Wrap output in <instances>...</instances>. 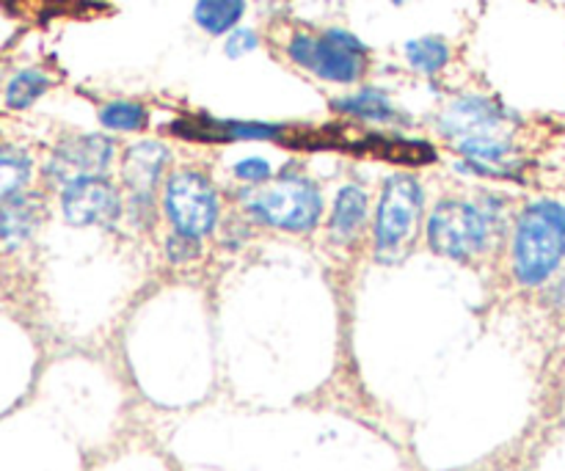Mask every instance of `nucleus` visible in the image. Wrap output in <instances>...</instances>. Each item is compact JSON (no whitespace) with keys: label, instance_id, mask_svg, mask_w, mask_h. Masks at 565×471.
Instances as JSON below:
<instances>
[{"label":"nucleus","instance_id":"obj_1","mask_svg":"<svg viewBox=\"0 0 565 471\" xmlns=\"http://www.w3.org/2000/svg\"><path fill=\"white\" fill-rule=\"evenodd\" d=\"M519 125V116L508 110L500 99L458 97L439 116V132L458 147L467 160H500L516 154L511 130Z\"/></svg>","mask_w":565,"mask_h":471},{"label":"nucleus","instance_id":"obj_2","mask_svg":"<svg viewBox=\"0 0 565 471\" xmlns=\"http://www.w3.org/2000/svg\"><path fill=\"white\" fill-rule=\"evenodd\" d=\"M565 263V204L533 202L513 229V274L519 285L541 287Z\"/></svg>","mask_w":565,"mask_h":471},{"label":"nucleus","instance_id":"obj_3","mask_svg":"<svg viewBox=\"0 0 565 471\" xmlns=\"http://www.w3.org/2000/svg\"><path fill=\"white\" fill-rule=\"evenodd\" d=\"M500 218L502 204H497V199H486L483 207L461 199H445L430 210L425 224L428 246L441 257L467 263L489 248Z\"/></svg>","mask_w":565,"mask_h":471},{"label":"nucleus","instance_id":"obj_4","mask_svg":"<svg viewBox=\"0 0 565 471\" xmlns=\"http://www.w3.org/2000/svg\"><path fill=\"white\" fill-rule=\"evenodd\" d=\"M241 202L254 221L285 232H312L323 215V196L307 176L259 182L241 193Z\"/></svg>","mask_w":565,"mask_h":471},{"label":"nucleus","instance_id":"obj_5","mask_svg":"<svg viewBox=\"0 0 565 471\" xmlns=\"http://www.w3.org/2000/svg\"><path fill=\"white\" fill-rule=\"evenodd\" d=\"M287 58L315 77L329 83H356L367 72V44L345 28H329L323 33H292L287 42Z\"/></svg>","mask_w":565,"mask_h":471},{"label":"nucleus","instance_id":"obj_6","mask_svg":"<svg viewBox=\"0 0 565 471\" xmlns=\"http://www.w3.org/2000/svg\"><path fill=\"white\" fill-rule=\"evenodd\" d=\"M423 188L414 176L395 174L386 180L381 191L379 215H375V259L386 265L401 263L408 248L417 240L419 221H423Z\"/></svg>","mask_w":565,"mask_h":471},{"label":"nucleus","instance_id":"obj_7","mask_svg":"<svg viewBox=\"0 0 565 471\" xmlns=\"http://www.w3.org/2000/svg\"><path fill=\"white\" fill-rule=\"evenodd\" d=\"M163 210L174 232L188 237H207L218 224V193L213 182L191 169L174 171L163 188Z\"/></svg>","mask_w":565,"mask_h":471},{"label":"nucleus","instance_id":"obj_8","mask_svg":"<svg viewBox=\"0 0 565 471\" xmlns=\"http://www.w3.org/2000/svg\"><path fill=\"white\" fill-rule=\"evenodd\" d=\"M171 152L160 141L132 143L121 160V180L130 193V210L138 221L154 218V188L169 165Z\"/></svg>","mask_w":565,"mask_h":471},{"label":"nucleus","instance_id":"obj_9","mask_svg":"<svg viewBox=\"0 0 565 471\" xmlns=\"http://www.w3.org/2000/svg\"><path fill=\"white\" fill-rule=\"evenodd\" d=\"M114 141L105 136L66 138L53 149L44 174L61 188L86 176H105L114 163Z\"/></svg>","mask_w":565,"mask_h":471},{"label":"nucleus","instance_id":"obj_10","mask_svg":"<svg viewBox=\"0 0 565 471\" xmlns=\"http://www.w3.org/2000/svg\"><path fill=\"white\" fill-rule=\"evenodd\" d=\"M61 213L72 226H114L121 215V196L108 176H86L61 191Z\"/></svg>","mask_w":565,"mask_h":471},{"label":"nucleus","instance_id":"obj_11","mask_svg":"<svg viewBox=\"0 0 565 471\" xmlns=\"http://www.w3.org/2000/svg\"><path fill=\"white\" fill-rule=\"evenodd\" d=\"M44 218V202L39 196H11L0 207V243L6 248H20L31 240Z\"/></svg>","mask_w":565,"mask_h":471},{"label":"nucleus","instance_id":"obj_12","mask_svg":"<svg viewBox=\"0 0 565 471\" xmlns=\"http://www.w3.org/2000/svg\"><path fill=\"white\" fill-rule=\"evenodd\" d=\"M367 193L359 185H345L334 199V207H331V221L329 229L337 240L351 243L359 232L364 229V221H367Z\"/></svg>","mask_w":565,"mask_h":471},{"label":"nucleus","instance_id":"obj_13","mask_svg":"<svg viewBox=\"0 0 565 471\" xmlns=\"http://www.w3.org/2000/svg\"><path fill=\"white\" fill-rule=\"evenodd\" d=\"M331 108L342 116H353V119L379 121V125H392L401 121V110L395 108L390 97L381 88H362L356 94H348L331 103Z\"/></svg>","mask_w":565,"mask_h":471},{"label":"nucleus","instance_id":"obj_14","mask_svg":"<svg viewBox=\"0 0 565 471\" xmlns=\"http://www.w3.org/2000/svg\"><path fill=\"white\" fill-rule=\"evenodd\" d=\"M243 14H246V0H196L193 6V20L210 36L235 31Z\"/></svg>","mask_w":565,"mask_h":471},{"label":"nucleus","instance_id":"obj_15","mask_svg":"<svg viewBox=\"0 0 565 471\" xmlns=\"http://www.w3.org/2000/svg\"><path fill=\"white\" fill-rule=\"evenodd\" d=\"M364 149H370V152L379 154V158L390 160V163L425 165V163H434V158H436V152L430 143L403 141V138H386V136L364 138Z\"/></svg>","mask_w":565,"mask_h":471},{"label":"nucleus","instance_id":"obj_16","mask_svg":"<svg viewBox=\"0 0 565 471\" xmlns=\"http://www.w3.org/2000/svg\"><path fill=\"white\" fill-rule=\"evenodd\" d=\"M406 61L419 75H439L450 64V44L441 36H419L406 42Z\"/></svg>","mask_w":565,"mask_h":471},{"label":"nucleus","instance_id":"obj_17","mask_svg":"<svg viewBox=\"0 0 565 471\" xmlns=\"http://www.w3.org/2000/svg\"><path fill=\"white\" fill-rule=\"evenodd\" d=\"M31 158L17 147H0V202L17 196L31 180Z\"/></svg>","mask_w":565,"mask_h":471},{"label":"nucleus","instance_id":"obj_18","mask_svg":"<svg viewBox=\"0 0 565 471\" xmlns=\"http://www.w3.org/2000/svg\"><path fill=\"white\" fill-rule=\"evenodd\" d=\"M99 121H103L105 130L141 132L149 125V110L132 99H116L99 110Z\"/></svg>","mask_w":565,"mask_h":471},{"label":"nucleus","instance_id":"obj_19","mask_svg":"<svg viewBox=\"0 0 565 471\" xmlns=\"http://www.w3.org/2000/svg\"><path fill=\"white\" fill-rule=\"evenodd\" d=\"M50 88V77L39 69H22L6 86V105L14 110L31 108L39 97Z\"/></svg>","mask_w":565,"mask_h":471},{"label":"nucleus","instance_id":"obj_20","mask_svg":"<svg viewBox=\"0 0 565 471\" xmlns=\"http://www.w3.org/2000/svg\"><path fill=\"white\" fill-rule=\"evenodd\" d=\"M259 47V36L252 31V28H235V31H230V36H226V55L230 58H243V55L254 53V50Z\"/></svg>","mask_w":565,"mask_h":471},{"label":"nucleus","instance_id":"obj_21","mask_svg":"<svg viewBox=\"0 0 565 471\" xmlns=\"http://www.w3.org/2000/svg\"><path fill=\"white\" fill-rule=\"evenodd\" d=\"M274 169L265 158H246L241 163H235V176L241 182H248V185H259V182H268Z\"/></svg>","mask_w":565,"mask_h":471},{"label":"nucleus","instance_id":"obj_22","mask_svg":"<svg viewBox=\"0 0 565 471\" xmlns=\"http://www.w3.org/2000/svg\"><path fill=\"white\" fill-rule=\"evenodd\" d=\"M166 254H169L171 263H188V259L199 257V240L196 237L174 232V235L169 237V243H166Z\"/></svg>","mask_w":565,"mask_h":471},{"label":"nucleus","instance_id":"obj_23","mask_svg":"<svg viewBox=\"0 0 565 471\" xmlns=\"http://www.w3.org/2000/svg\"><path fill=\"white\" fill-rule=\"evenodd\" d=\"M557 274H561V281H557L555 292H557V298H561V301L565 303V263H563V268L557 270ZM557 274H555V276H557Z\"/></svg>","mask_w":565,"mask_h":471},{"label":"nucleus","instance_id":"obj_24","mask_svg":"<svg viewBox=\"0 0 565 471\" xmlns=\"http://www.w3.org/2000/svg\"><path fill=\"white\" fill-rule=\"evenodd\" d=\"M390 3H395V6H403V3H406V0H390Z\"/></svg>","mask_w":565,"mask_h":471}]
</instances>
